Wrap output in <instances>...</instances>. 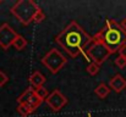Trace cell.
Wrapping results in <instances>:
<instances>
[{
    "instance_id": "11",
    "label": "cell",
    "mask_w": 126,
    "mask_h": 117,
    "mask_svg": "<svg viewBox=\"0 0 126 117\" xmlns=\"http://www.w3.org/2000/svg\"><path fill=\"white\" fill-rule=\"evenodd\" d=\"M110 93V88L109 85H107L105 83H99L95 89H94V94L99 98V99H105Z\"/></svg>"
},
{
    "instance_id": "10",
    "label": "cell",
    "mask_w": 126,
    "mask_h": 117,
    "mask_svg": "<svg viewBox=\"0 0 126 117\" xmlns=\"http://www.w3.org/2000/svg\"><path fill=\"white\" fill-rule=\"evenodd\" d=\"M28 80H30L31 87L36 89V88H41V87L44 85L47 78H45V76L43 75L42 72H39V71H34V72L31 75V77L28 78Z\"/></svg>"
},
{
    "instance_id": "2",
    "label": "cell",
    "mask_w": 126,
    "mask_h": 117,
    "mask_svg": "<svg viewBox=\"0 0 126 117\" xmlns=\"http://www.w3.org/2000/svg\"><path fill=\"white\" fill-rule=\"evenodd\" d=\"M99 33L111 54L118 52L120 46L126 44V31L121 27L120 23L111 18H108L105 21V26L99 31Z\"/></svg>"
},
{
    "instance_id": "5",
    "label": "cell",
    "mask_w": 126,
    "mask_h": 117,
    "mask_svg": "<svg viewBox=\"0 0 126 117\" xmlns=\"http://www.w3.org/2000/svg\"><path fill=\"white\" fill-rule=\"evenodd\" d=\"M41 62L51 75H56L67 64V59L58 49H50L41 59Z\"/></svg>"
},
{
    "instance_id": "16",
    "label": "cell",
    "mask_w": 126,
    "mask_h": 117,
    "mask_svg": "<svg viewBox=\"0 0 126 117\" xmlns=\"http://www.w3.org/2000/svg\"><path fill=\"white\" fill-rule=\"evenodd\" d=\"M44 18H45V15H44L42 9H39L37 11V13L34 15V17H33V22L34 23H41L42 21H44Z\"/></svg>"
},
{
    "instance_id": "14",
    "label": "cell",
    "mask_w": 126,
    "mask_h": 117,
    "mask_svg": "<svg viewBox=\"0 0 126 117\" xmlns=\"http://www.w3.org/2000/svg\"><path fill=\"white\" fill-rule=\"evenodd\" d=\"M17 112L21 115V117H27L28 115L33 114L32 110H31L30 107L25 106V105H18V106H17Z\"/></svg>"
},
{
    "instance_id": "1",
    "label": "cell",
    "mask_w": 126,
    "mask_h": 117,
    "mask_svg": "<svg viewBox=\"0 0 126 117\" xmlns=\"http://www.w3.org/2000/svg\"><path fill=\"white\" fill-rule=\"evenodd\" d=\"M91 38L92 37L76 21H71L55 37V43L61 49H64V51L71 59H76L80 54L83 52L84 46L88 44Z\"/></svg>"
},
{
    "instance_id": "22",
    "label": "cell",
    "mask_w": 126,
    "mask_h": 117,
    "mask_svg": "<svg viewBox=\"0 0 126 117\" xmlns=\"http://www.w3.org/2000/svg\"><path fill=\"white\" fill-rule=\"evenodd\" d=\"M0 2H1V1H0Z\"/></svg>"
},
{
    "instance_id": "12",
    "label": "cell",
    "mask_w": 126,
    "mask_h": 117,
    "mask_svg": "<svg viewBox=\"0 0 126 117\" xmlns=\"http://www.w3.org/2000/svg\"><path fill=\"white\" fill-rule=\"evenodd\" d=\"M27 40L25 37H22V36H17V38L15 39V41H14V44H12V46L16 49V50H18V51H21V50H23L26 46H27Z\"/></svg>"
},
{
    "instance_id": "21",
    "label": "cell",
    "mask_w": 126,
    "mask_h": 117,
    "mask_svg": "<svg viewBox=\"0 0 126 117\" xmlns=\"http://www.w3.org/2000/svg\"><path fill=\"white\" fill-rule=\"evenodd\" d=\"M88 117H92V115H91V114H88Z\"/></svg>"
},
{
    "instance_id": "19",
    "label": "cell",
    "mask_w": 126,
    "mask_h": 117,
    "mask_svg": "<svg viewBox=\"0 0 126 117\" xmlns=\"http://www.w3.org/2000/svg\"><path fill=\"white\" fill-rule=\"evenodd\" d=\"M118 52H119V56L126 59V44H124L123 46H120V49L118 50Z\"/></svg>"
},
{
    "instance_id": "13",
    "label": "cell",
    "mask_w": 126,
    "mask_h": 117,
    "mask_svg": "<svg viewBox=\"0 0 126 117\" xmlns=\"http://www.w3.org/2000/svg\"><path fill=\"white\" fill-rule=\"evenodd\" d=\"M99 70H100V65H98L95 62H89L87 68H86V71L89 76H95L99 72Z\"/></svg>"
},
{
    "instance_id": "7",
    "label": "cell",
    "mask_w": 126,
    "mask_h": 117,
    "mask_svg": "<svg viewBox=\"0 0 126 117\" xmlns=\"http://www.w3.org/2000/svg\"><path fill=\"white\" fill-rule=\"evenodd\" d=\"M44 101L47 103V105H48L54 112H58V111H60V110L67 104V98H66L60 90L55 89V90H53V91L48 95V98H47Z\"/></svg>"
},
{
    "instance_id": "18",
    "label": "cell",
    "mask_w": 126,
    "mask_h": 117,
    "mask_svg": "<svg viewBox=\"0 0 126 117\" xmlns=\"http://www.w3.org/2000/svg\"><path fill=\"white\" fill-rule=\"evenodd\" d=\"M7 82H9V77H7V75H6L5 72L0 71V88H1V87H4Z\"/></svg>"
},
{
    "instance_id": "15",
    "label": "cell",
    "mask_w": 126,
    "mask_h": 117,
    "mask_svg": "<svg viewBox=\"0 0 126 117\" xmlns=\"http://www.w3.org/2000/svg\"><path fill=\"white\" fill-rule=\"evenodd\" d=\"M34 91H36V94L43 99V100H45L47 98H48V95H49V93H48V90H47V88H44V87H41V88H36L34 89Z\"/></svg>"
},
{
    "instance_id": "20",
    "label": "cell",
    "mask_w": 126,
    "mask_h": 117,
    "mask_svg": "<svg viewBox=\"0 0 126 117\" xmlns=\"http://www.w3.org/2000/svg\"><path fill=\"white\" fill-rule=\"evenodd\" d=\"M120 25H121V27H123V28L126 31V17L123 20V21H121V23H120Z\"/></svg>"
},
{
    "instance_id": "4",
    "label": "cell",
    "mask_w": 126,
    "mask_h": 117,
    "mask_svg": "<svg viewBox=\"0 0 126 117\" xmlns=\"http://www.w3.org/2000/svg\"><path fill=\"white\" fill-rule=\"evenodd\" d=\"M39 9L41 7L33 0H18L10 9V12L21 25L28 26L31 22H33V17Z\"/></svg>"
},
{
    "instance_id": "9",
    "label": "cell",
    "mask_w": 126,
    "mask_h": 117,
    "mask_svg": "<svg viewBox=\"0 0 126 117\" xmlns=\"http://www.w3.org/2000/svg\"><path fill=\"white\" fill-rule=\"evenodd\" d=\"M109 88L115 93H121L126 88V79L121 75H115L109 82Z\"/></svg>"
},
{
    "instance_id": "8",
    "label": "cell",
    "mask_w": 126,
    "mask_h": 117,
    "mask_svg": "<svg viewBox=\"0 0 126 117\" xmlns=\"http://www.w3.org/2000/svg\"><path fill=\"white\" fill-rule=\"evenodd\" d=\"M18 34L11 28L10 25L2 23L0 26V46H1V49L7 50L10 46H12Z\"/></svg>"
},
{
    "instance_id": "17",
    "label": "cell",
    "mask_w": 126,
    "mask_h": 117,
    "mask_svg": "<svg viewBox=\"0 0 126 117\" xmlns=\"http://www.w3.org/2000/svg\"><path fill=\"white\" fill-rule=\"evenodd\" d=\"M115 65H116L119 68H124L126 66V59L121 57V56L116 57V59H115Z\"/></svg>"
},
{
    "instance_id": "6",
    "label": "cell",
    "mask_w": 126,
    "mask_h": 117,
    "mask_svg": "<svg viewBox=\"0 0 126 117\" xmlns=\"http://www.w3.org/2000/svg\"><path fill=\"white\" fill-rule=\"evenodd\" d=\"M43 99H41L36 91H34V88L30 87L27 88L18 98H17V104L18 105H25L27 107H30L32 110V112H34L41 105L43 104Z\"/></svg>"
},
{
    "instance_id": "3",
    "label": "cell",
    "mask_w": 126,
    "mask_h": 117,
    "mask_svg": "<svg viewBox=\"0 0 126 117\" xmlns=\"http://www.w3.org/2000/svg\"><path fill=\"white\" fill-rule=\"evenodd\" d=\"M82 54L86 56L87 60H91L92 62H95L98 65L104 64L109 59V56L111 55L110 50L104 44V41H103V39L100 37L99 32H97L91 38V40L88 41V44L84 46Z\"/></svg>"
}]
</instances>
